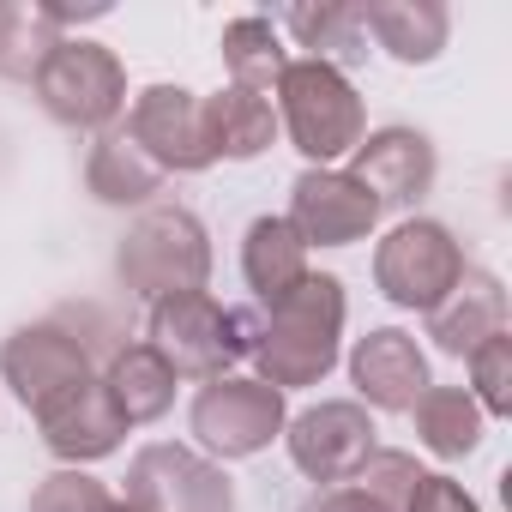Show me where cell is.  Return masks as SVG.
<instances>
[{"instance_id":"7","label":"cell","mask_w":512,"mask_h":512,"mask_svg":"<svg viewBox=\"0 0 512 512\" xmlns=\"http://www.w3.org/2000/svg\"><path fill=\"white\" fill-rule=\"evenodd\" d=\"M193 440L211 452V458H253L266 452L278 434H284V392L266 386V380H247V374H223V380H205L199 398H193Z\"/></svg>"},{"instance_id":"10","label":"cell","mask_w":512,"mask_h":512,"mask_svg":"<svg viewBox=\"0 0 512 512\" xmlns=\"http://www.w3.org/2000/svg\"><path fill=\"white\" fill-rule=\"evenodd\" d=\"M284 440H290V458H296L302 476H314V482H350L362 470V458L374 452V416L356 398H326V404L290 416Z\"/></svg>"},{"instance_id":"26","label":"cell","mask_w":512,"mask_h":512,"mask_svg":"<svg viewBox=\"0 0 512 512\" xmlns=\"http://www.w3.org/2000/svg\"><path fill=\"white\" fill-rule=\"evenodd\" d=\"M416 482H422V464H416L410 452H386V446H374V452L362 458V470L350 476V488H362V494L380 500L386 512H404Z\"/></svg>"},{"instance_id":"17","label":"cell","mask_w":512,"mask_h":512,"mask_svg":"<svg viewBox=\"0 0 512 512\" xmlns=\"http://www.w3.org/2000/svg\"><path fill=\"white\" fill-rule=\"evenodd\" d=\"M241 278H247V290H253V302H260V308L284 302L308 278V247H302V235L284 217H253L247 223V241H241Z\"/></svg>"},{"instance_id":"29","label":"cell","mask_w":512,"mask_h":512,"mask_svg":"<svg viewBox=\"0 0 512 512\" xmlns=\"http://www.w3.org/2000/svg\"><path fill=\"white\" fill-rule=\"evenodd\" d=\"M404 512H482V506L464 494V482H452L440 470H422V482L410 488V506Z\"/></svg>"},{"instance_id":"4","label":"cell","mask_w":512,"mask_h":512,"mask_svg":"<svg viewBox=\"0 0 512 512\" xmlns=\"http://www.w3.org/2000/svg\"><path fill=\"white\" fill-rule=\"evenodd\" d=\"M175 380H223L229 362L253 356V320L241 308H223L211 290H181L151 302V338H145Z\"/></svg>"},{"instance_id":"27","label":"cell","mask_w":512,"mask_h":512,"mask_svg":"<svg viewBox=\"0 0 512 512\" xmlns=\"http://www.w3.org/2000/svg\"><path fill=\"white\" fill-rule=\"evenodd\" d=\"M470 398H476V410L482 416H512V338L500 332V338H488V344H476L470 356Z\"/></svg>"},{"instance_id":"31","label":"cell","mask_w":512,"mask_h":512,"mask_svg":"<svg viewBox=\"0 0 512 512\" xmlns=\"http://www.w3.org/2000/svg\"><path fill=\"white\" fill-rule=\"evenodd\" d=\"M109 512H133V506H127V500H115V506H109Z\"/></svg>"},{"instance_id":"22","label":"cell","mask_w":512,"mask_h":512,"mask_svg":"<svg viewBox=\"0 0 512 512\" xmlns=\"http://www.w3.org/2000/svg\"><path fill=\"white\" fill-rule=\"evenodd\" d=\"M61 43V19L49 0H0V79L31 85Z\"/></svg>"},{"instance_id":"9","label":"cell","mask_w":512,"mask_h":512,"mask_svg":"<svg viewBox=\"0 0 512 512\" xmlns=\"http://www.w3.org/2000/svg\"><path fill=\"white\" fill-rule=\"evenodd\" d=\"M163 175H199L211 169V133H205V97H193L187 85H145L127 109L121 127Z\"/></svg>"},{"instance_id":"30","label":"cell","mask_w":512,"mask_h":512,"mask_svg":"<svg viewBox=\"0 0 512 512\" xmlns=\"http://www.w3.org/2000/svg\"><path fill=\"white\" fill-rule=\"evenodd\" d=\"M314 512H386V506H380V500H368L362 488H350V482H344V488H332Z\"/></svg>"},{"instance_id":"16","label":"cell","mask_w":512,"mask_h":512,"mask_svg":"<svg viewBox=\"0 0 512 512\" xmlns=\"http://www.w3.org/2000/svg\"><path fill=\"white\" fill-rule=\"evenodd\" d=\"M500 332H506V290H500V278L464 266L458 290L428 314V338H434V350H446V356H470L476 344H488V338H500Z\"/></svg>"},{"instance_id":"15","label":"cell","mask_w":512,"mask_h":512,"mask_svg":"<svg viewBox=\"0 0 512 512\" xmlns=\"http://www.w3.org/2000/svg\"><path fill=\"white\" fill-rule=\"evenodd\" d=\"M350 386L362 392L356 404H374V410H410L434 380H428V356L416 350L410 332H398V326H374V332L356 338V350H350Z\"/></svg>"},{"instance_id":"25","label":"cell","mask_w":512,"mask_h":512,"mask_svg":"<svg viewBox=\"0 0 512 512\" xmlns=\"http://www.w3.org/2000/svg\"><path fill=\"white\" fill-rule=\"evenodd\" d=\"M223 67H229V85H241L253 97L278 91V79L290 67V55L278 43V25L272 19H235V25H223Z\"/></svg>"},{"instance_id":"14","label":"cell","mask_w":512,"mask_h":512,"mask_svg":"<svg viewBox=\"0 0 512 512\" xmlns=\"http://www.w3.org/2000/svg\"><path fill=\"white\" fill-rule=\"evenodd\" d=\"M37 428H43V446H49L67 470L109 458V452L121 446V434H127V422H121V410H115L103 374L67 386L61 398H49V404L37 410Z\"/></svg>"},{"instance_id":"21","label":"cell","mask_w":512,"mask_h":512,"mask_svg":"<svg viewBox=\"0 0 512 512\" xmlns=\"http://www.w3.org/2000/svg\"><path fill=\"white\" fill-rule=\"evenodd\" d=\"M284 31L308 49V61H326V67H356L368 61V25H362V7L350 0H320V7H290L284 13Z\"/></svg>"},{"instance_id":"28","label":"cell","mask_w":512,"mask_h":512,"mask_svg":"<svg viewBox=\"0 0 512 512\" xmlns=\"http://www.w3.org/2000/svg\"><path fill=\"white\" fill-rule=\"evenodd\" d=\"M109 488L91 476V470H55L37 482L31 494V512H109Z\"/></svg>"},{"instance_id":"18","label":"cell","mask_w":512,"mask_h":512,"mask_svg":"<svg viewBox=\"0 0 512 512\" xmlns=\"http://www.w3.org/2000/svg\"><path fill=\"white\" fill-rule=\"evenodd\" d=\"M362 25H368V37H374L392 61H404V67H428V61L446 49V31H452V19H446L440 0H368V7H362Z\"/></svg>"},{"instance_id":"1","label":"cell","mask_w":512,"mask_h":512,"mask_svg":"<svg viewBox=\"0 0 512 512\" xmlns=\"http://www.w3.org/2000/svg\"><path fill=\"white\" fill-rule=\"evenodd\" d=\"M338 344H344V278L332 272H308L284 302L266 308V320H253V362H260V380L278 392L320 386L338 368Z\"/></svg>"},{"instance_id":"13","label":"cell","mask_w":512,"mask_h":512,"mask_svg":"<svg viewBox=\"0 0 512 512\" xmlns=\"http://www.w3.org/2000/svg\"><path fill=\"white\" fill-rule=\"evenodd\" d=\"M434 145L428 133L416 127H380V133H362V145L350 151V181L368 187V199L380 211H410L428 187H434Z\"/></svg>"},{"instance_id":"2","label":"cell","mask_w":512,"mask_h":512,"mask_svg":"<svg viewBox=\"0 0 512 512\" xmlns=\"http://www.w3.org/2000/svg\"><path fill=\"white\" fill-rule=\"evenodd\" d=\"M278 127L308 157V169H332V157L362 145L368 115H362L350 73H338L326 61H290L278 79Z\"/></svg>"},{"instance_id":"3","label":"cell","mask_w":512,"mask_h":512,"mask_svg":"<svg viewBox=\"0 0 512 512\" xmlns=\"http://www.w3.org/2000/svg\"><path fill=\"white\" fill-rule=\"evenodd\" d=\"M115 272L139 302H163L181 290H205L211 278V235L187 205H151L115 253Z\"/></svg>"},{"instance_id":"11","label":"cell","mask_w":512,"mask_h":512,"mask_svg":"<svg viewBox=\"0 0 512 512\" xmlns=\"http://www.w3.org/2000/svg\"><path fill=\"white\" fill-rule=\"evenodd\" d=\"M0 380L19 392V404L37 416L49 398H61L67 386L91 380V344L73 338L67 326L43 320V326H19L0 344Z\"/></svg>"},{"instance_id":"19","label":"cell","mask_w":512,"mask_h":512,"mask_svg":"<svg viewBox=\"0 0 512 512\" xmlns=\"http://www.w3.org/2000/svg\"><path fill=\"white\" fill-rule=\"evenodd\" d=\"M103 386H109V398H115V410H121L127 428L157 422V416H169V404H175V368H169L145 338H139V344H121V350L109 356Z\"/></svg>"},{"instance_id":"5","label":"cell","mask_w":512,"mask_h":512,"mask_svg":"<svg viewBox=\"0 0 512 512\" xmlns=\"http://www.w3.org/2000/svg\"><path fill=\"white\" fill-rule=\"evenodd\" d=\"M31 85H37V103L49 109V121L73 127V133H109L115 115L127 109V67L115 61V49L85 43V37H61Z\"/></svg>"},{"instance_id":"8","label":"cell","mask_w":512,"mask_h":512,"mask_svg":"<svg viewBox=\"0 0 512 512\" xmlns=\"http://www.w3.org/2000/svg\"><path fill=\"white\" fill-rule=\"evenodd\" d=\"M127 506L133 512H235V488L223 464L187 446H139L127 464Z\"/></svg>"},{"instance_id":"23","label":"cell","mask_w":512,"mask_h":512,"mask_svg":"<svg viewBox=\"0 0 512 512\" xmlns=\"http://www.w3.org/2000/svg\"><path fill=\"white\" fill-rule=\"evenodd\" d=\"M85 187L103 199V205H145L157 187H163V169L115 127L91 145V163H85Z\"/></svg>"},{"instance_id":"6","label":"cell","mask_w":512,"mask_h":512,"mask_svg":"<svg viewBox=\"0 0 512 512\" xmlns=\"http://www.w3.org/2000/svg\"><path fill=\"white\" fill-rule=\"evenodd\" d=\"M464 278V247L446 223L434 217H404L380 247H374V284L392 308L434 314Z\"/></svg>"},{"instance_id":"12","label":"cell","mask_w":512,"mask_h":512,"mask_svg":"<svg viewBox=\"0 0 512 512\" xmlns=\"http://www.w3.org/2000/svg\"><path fill=\"white\" fill-rule=\"evenodd\" d=\"M284 223L302 235V247H350V241L374 235L380 205L344 169H302L290 181V217Z\"/></svg>"},{"instance_id":"24","label":"cell","mask_w":512,"mask_h":512,"mask_svg":"<svg viewBox=\"0 0 512 512\" xmlns=\"http://www.w3.org/2000/svg\"><path fill=\"white\" fill-rule=\"evenodd\" d=\"M416 440L434 452V458H470L482 446V410L464 386H428L416 404Z\"/></svg>"},{"instance_id":"20","label":"cell","mask_w":512,"mask_h":512,"mask_svg":"<svg viewBox=\"0 0 512 512\" xmlns=\"http://www.w3.org/2000/svg\"><path fill=\"white\" fill-rule=\"evenodd\" d=\"M205 133H211V157H229V163H253L278 145V109L272 97H253L241 85L205 97Z\"/></svg>"}]
</instances>
